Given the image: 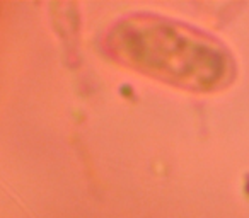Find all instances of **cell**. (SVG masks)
Listing matches in <instances>:
<instances>
[{
	"label": "cell",
	"instance_id": "6da1fadb",
	"mask_svg": "<svg viewBox=\"0 0 249 218\" xmlns=\"http://www.w3.org/2000/svg\"><path fill=\"white\" fill-rule=\"evenodd\" d=\"M103 48L118 65L191 92H215L235 77L232 53L218 39L150 12L113 22L104 33Z\"/></svg>",
	"mask_w": 249,
	"mask_h": 218
}]
</instances>
